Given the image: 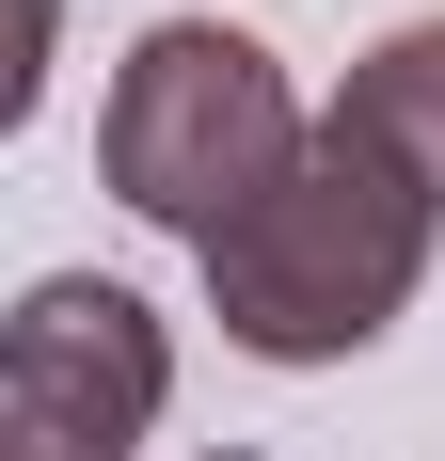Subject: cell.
I'll list each match as a JSON object with an SVG mask.
<instances>
[{"instance_id":"obj_2","label":"cell","mask_w":445,"mask_h":461,"mask_svg":"<svg viewBox=\"0 0 445 461\" xmlns=\"http://www.w3.org/2000/svg\"><path fill=\"white\" fill-rule=\"evenodd\" d=\"M286 159H303V80H286L239 16H159V32L112 64V95H95V176H112V207H143V223L191 239V255H207Z\"/></svg>"},{"instance_id":"obj_4","label":"cell","mask_w":445,"mask_h":461,"mask_svg":"<svg viewBox=\"0 0 445 461\" xmlns=\"http://www.w3.org/2000/svg\"><path fill=\"white\" fill-rule=\"evenodd\" d=\"M334 128H366V143H382V159L445 207V16H398V32L366 48L350 95H334Z\"/></svg>"},{"instance_id":"obj_3","label":"cell","mask_w":445,"mask_h":461,"mask_svg":"<svg viewBox=\"0 0 445 461\" xmlns=\"http://www.w3.org/2000/svg\"><path fill=\"white\" fill-rule=\"evenodd\" d=\"M176 414V334L112 271H32L0 303V461H143Z\"/></svg>"},{"instance_id":"obj_1","label":"cell","mask_w":445,"mask_h":461,"mask_svg":"<svg viewBox=\"0 0 445 461\" xmlns=\"http://www.w3.org/2000/svg\"><path fill=\"white\" fill-rule=\"evenodd\" d=\"M430 239H445V207L366 128L318 112L303 159L207 239V319H222V350H255V366H350V350H382V334L413 319Z\"/></svg>"},{"instance_id":"obj_5","label":"cell","mask_w":445,"mask_h":461,"mask_svg":"<svg viewBox=\"0 0 445 461\" xmlns=\"http://www.w3.org/2000/svg\"><path fill=\"white\" fill-rule=\"evenodd\" d=\"M48 64H64V0H0V143L48 112Z\"/></svg>"}]
</instances>
